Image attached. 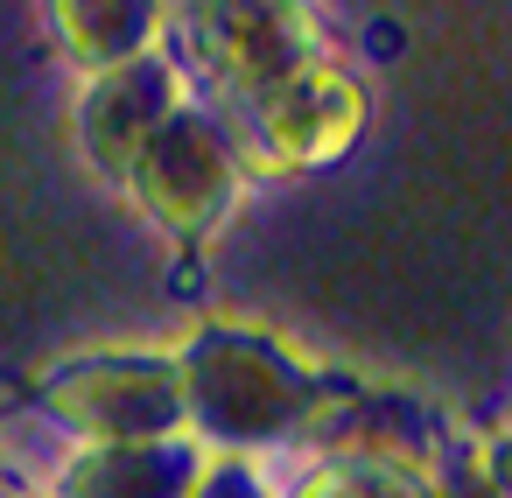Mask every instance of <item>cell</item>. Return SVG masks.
<instances>
[{"instance_id": "obj_1", "label": "cell", "mask_w": 512, "mask_h": 498, "mask_svg": "<svg viewBox=\"0 0 512 498\" xmlns=\"http://www.w3.org/2000/svg\"><path fill=\"white\" fill-rule=\"evenodd\" d=\"M169 365L183 386V428L204 456L211 449L246 456V449L295 442L323 428V414L351 393L344 372H316L281 337L246 330V323H197Z\"/></svg>"}, {"instance_id": "obj_2", "label": "cell", "mask_w": 512, "mask_h": 498, "mask_svg": "<svg viewBox=\"0 0 512 498\" xmlns=\"http://www.w3.org/2000/svg\"><path fill=\"white\" fill-rule=\"evenodd\" d=\"M120 190L134 197V211L169 232L176 246H204L232 225L239 197H246V162H239V141H232V120L183 99L155 134L148 148L127 162Z\"/></svg>"}, {"instance_id": "obj_3", "label": "cell", "mask_w": 512, "mask_h": 498, "mask_svg": "<svg viewBox=\"0 0 512 498\" xmlns=\"http://www.w3.org/2000/svg\"><path fill=\"white\" fill-rule=\"evenodd\" d=\"M372 127V92L358 71L316 57L302 71H288L281 85H267L260 99H246V134L239 141V162L246 169H267V176H316V169H337Z\"/></svg>"}, {"instance_id": "obj_4", "label": "cell", "mask_w": 512, "mask_h": 498, "mask_svg": "<svg viewBox=\"0 0 512 498\" xmlns=\"http://www.w3.org/2000/svg\"><path fill=\"white\" fill-rule=\"evenodd\" d=\"M36 414L57 421L71 442H162L183 428L176 365L155 351H85L43 372Z\"/></svg>"}, {"instance_id": "obj_5", "label": "cell", "mask_w": 512, "mask_h": 498, "mask_svg": "<svg viewBox=\"0 0 512 498\" xmlns=\"http://www.w3.org/2000/svg\"><path fill=\"white\" fill-rule=\"evenodd\" d=\"M183 29L197 64L246 106L288 71L316 64V15L309 0H183Z\"/></svg>"}, {"instance_id": "obj_6", "label": "cell", "mask_w": 512, "mask_h": 498, "mask_svg": "<svg viewBox=\"0 0 512 498\" xmlns=\"http://www.w3.org/2000/svg\"><path fill=\"white\" fill-rule=\"evenodd\" d=\"M183 106V71L169 50H148V57H127L113 71H92L78 85V106H71V134H78V155L99 169V176H127V162L148 148V134Z\"/></svg>"}, {"instance_id": "obj_7", "label": "cell", "mask_w": 512, "mask_h": 498, "mask_svg": "<svg viewBox=\"0 0 512 498\" xmlns=\"http://www.w3.org/2000/svg\"><path fill=\"white\" fill-rule=\"evenodd\" d=\"M204 463L211 456L190 435H162V442H71L36 498H190Z\"/></svg>"}, {"instance_id": "obj_8", "label": "cell", "mask_w": 512, "mask_h": 498, "mask_svg": "<svg viewBox=\"0 0 512 498\" xmlns=\"http://www.w3.org/2000/svg\"><path fill=\"white\" fill-rule=\"evenodd\" d=\"M43 29L50 43L92 78V71H113L127 57H148L162 50V0H43Z\"/></svg>"}, {"instance_id": "obj_9", "label": "cell", "mask_w": 512, "mask_h": 498, "mask_svg": "<svg viewBox=\"0 0 512 498\" xmlns=\"http://www.w3.org/2000/svg\"><path fill=\"white\" fill-rule=\"evenodd\" d=\"M288 498H442L435 477L393 470V463H358V456H330L316 477H302Z\"/></svg>"}, {"instance_id": "obj_10", "label": "cell", "mask_w": 512, "mask_h": 498, "mask_svg": "<svg viewBox=\"0 0 512 498\" xmlns=\"http://www.w3.org/2000/svg\"><path fill=\"white\" fill-rule=\"evenodd\" d=\"M190 498H274V491H267V477L246 456H211L204 477L190 484Z\"/></svg>"}, {"instance_id": "obj_11", "label": "cell", "mask_w": 512, "mask_h": 498, "mask_svg": "<svg viewBox=\"0 0 512 498\" xmlns=\"http://www.w3.org/2000/svg\"><path fill=\"white\" fill-rule=\"evenodd\" d=\"M365 50H372V57H400V29H393V22H372V29H365Z\"/></svg>"}, {"instance_id": "obj_12", "label": "cell", "mask_w": 512, "mask_h": 498, "mask_svg": "<svg viewBox=\"0 0 512 498\" xmlns=\"http://www.w3.org/2000/svg\"><path fill=\"white\" fill-rule=\"evenodd\" d=\"M0 498H22V491H0Z\"/></svg>"}]
</instances>
